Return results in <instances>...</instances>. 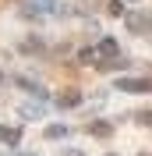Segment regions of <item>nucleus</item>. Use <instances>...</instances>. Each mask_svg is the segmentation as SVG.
Instances as JSON below:
<instances>
[{"instance_id": "39448f33", "label": "nucleus", "mask_w": 152, "mask_h": 156, "mask_svg": "<svg viewBox=\"0 0 152 156\" xmlns=\"http://www.w3.org/2000/svg\"><path fill=\"white\" fill-rule=\"evenodd\" d=\"M88 131H92V135H99V138H106V135H110V124L95 121V124H88Z\"/></svg>"}, {"instance_id": "f257e3e1", "label": "nucleus", "mask_w": 152, "mask_h": 156, "mask_svg": "<svg viewBox=\"0 0 152 156\" xmlns=\"http://www.w3.org/2000/svg\"><path fill=\"white\" fill-rule=\"evenodd\" d=\"M117 89H124V92H152V82L149 78H120Z\"/></svg>"}, {"instance_id": "1a4fd4ad", "label": "nucleus", "mask_w": 152, "mask_h": 156, "mask_svg": "<svg viewBox=\"0 0 152 156\" xmlns=\"http://www.w3.org/2000/svg\"><path fill=\"white\" fill-rule=\"evenodd\" d=\"M0 78H4V75H0Z\"/></svg>"}, {"instance_id": "f03ea898", "label": "nucleus", "mask_w": 152, "mask_h": 156, "mask_svg": "<svg viewBox=\"0 0 152 156\" xmlns=\"http://www.w3.org/2000/svg\"><path fill=\"white\" fill-rule=\"evenodd\" d=\"M78 99H81V92H78V89H67V92H60V96H57V103H60V107H74Z\"/></svg>"}, {"instance_id": "423d86ee", "label": "nucleus", "mask_w": 152, "mask_h": 156, "mask_svg": "<svg viewBox=\"0 0 152 156\" xmlns=\"http://www.w3.org/2000/svg\"><path fill=\"white\" fill-rule=\"evenodd\" d=\"M64 135H67V128H64V124H53V128L46 131V138H64Z\"/></svg>"}, {"instance_id": "20e7f679", "label": "nucleus", "mask_w": 152, "mask_h": 156, "mask_svg": "<svg viewBox=\"0 0 152 156\" xmlns=\"http://www.w3.org/2000/svg\"><path fill=\"white\" fill-rule=\"evenodd\" d=\"M99 53H103V57H117V43L113 39H103V43H99Z\"/></svg>"}, {"instance_id": "7ed1b4c3", "label": "nucleus", "mask_w": 152, "mask_h": 156, "mask_svg": "<svg viewBox=\"0 0 152 156\" xmlns=\"http://www.w3.org/2000/svg\"><path fill=\"white\" fill-rule=\"evenodd\" d=\"M18 138H21V131H18V128H0V142H7V146H14Z\"/></svg>"}, {"instance_id": "0eeeda50", "label": "nucleus", "mask_w": 152, "mask_h": 156, "mask_svg": "<svg viewBox=\"0 0 152 156\" xmlns=\"http://www.w3.org/2000/svg\"><path fill=\"white\" fill-rule=\"evenodd\" d=\"M138 121H142V124H152V110H142V114H138Z\"/></svg>"}, {"instance_id": "6e6552de", "label": "nucleus", "mask_w": 152, "mask_h": 156, "mask_svg": "<svg viewBox=\"0 0 152 156\" xmlns=\"http://www.w3.org/2000/svg\"><path fill=\"white\" fill-rule=\"evenodd\" d=\"M71 156H81V153H71Z\"/></svg>"}]
</instances>
